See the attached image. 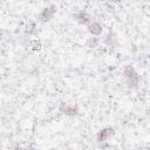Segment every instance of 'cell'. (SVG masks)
<instances>
[{
	"label": "cell",
	"mask_w": 150,
	"mask_h": 150,
	"mask_svg": "<svg viewBox=\"0 0 150 150\" xmlns=\"http://www.w3.org/2000/svg\"><path fill=\"white\" fill-rule=\"evenodd\" d=\"M73 18H74V20L77 22V23H80V25H88V23H90L91 21H93V18H91V15L87 12V11H84V9H81V11H77L76 13H74V15H73Z\"/></svg>",
	"instance_id": "obj_5"
},
{
	"label": "cell",
	"mask_w": 150,
	"mask_h": 150,
	"mask_svg": "<svg viewBox=\"0 0 150 150\" xmlns=\"http://www.w3.org/2000/svg\"><path fill=\"white\" fill-rule=\"evenodd\" d=\"M87 28H88V32L93 35V36H100L101 34H102V32H103V27L101 26V23L100 22H97V21H91L90 23H88L87 25Z\"/></svg>",
	"instance_id": "obj_6"
},
{
	"label": "cell",
	"mask_w": 150,
	"mask_h": 150,
	"mask_svg": "<svg viewBox=\"0 0 150 150\" xmlns=\"http://www.w3.org/2000/svg\"><path fill=\"white\" fill-rule=\"evenodd\" d=\"M59 111L66 116H76L79 115L80 112V109H79V105L74 102H64L62 101L59 105Z\"/></svg>",
	"instance_id": "obj_3"
},
{
	"label": "cell",
	"mask_w": 150,
	"mask_h": 150,
	"mask_svg": "<svg viewBox=\"0 0 150 150\" xmlns=\"http://www.w3.org/2000/svg\"><path fill=\"white\" fill-rule=\"evenodd\" d=\"M12 150H25V149H23V148H21L20 145H15V146H14Z\"/></svg>",
	"instance_id": "obj_10"
},
{
	"label": "cell",
	"mask_w": 150,
	"mask_h": 150,
	"mask_svg": "<svg viewBox=\"0 0 150 150\" xmlns=\"http://www.w3.org/2000/svg\"><path fill=\"white\" fill-rule=\"evenodd\" d=\"M57 12V8L55 5H50V6H47L45 8L41 9V12L39 13L38 15V21L41 22V23H46V22H49L54 19L55 14Z\"/></svg>",
	"instance_id": "obj_2"
},
{
	"label": "cell",
	"mask_w": 150,
	"mask_h": 150,
	"mask_svg": "<svg viewBox=\"0 0 150 150\" xmlns=\"http://www.w3.org/2000/svg\"><path fill=\"white\" fill-rule=\"evenodd\" d=\"M25 150H39L38 148H33V146H29V148H27V149H25Z\"/></svg>",
	"instance_id": "obj_11"
},
{
	"label": "cell",
	"mask_w": 150,
	"mask_h": 150,
	"mask_svg": "<svg viewBox=\"0 0 150 150\" xmlns=\"http://www.w3.org/2000/svg\"><path fill=\"white\" fill-rule=\"evenodd\" d=\"M123 75H124L125 83H127V86H128L129 89L136 90L139 87L141 77H139L138 73L135 70V68L131 64L124 66V68H123Z\"/></svg>",
	"instance_id": "obj_1"
},
{
	"label": "cell",
	"mask_w": 150,
	"mask_h": 150,
	"mask_svg": "<svg viewBox=\"0 0 150 150\" xmlns=\"http://www.w3.org/2000/svg\"><path fill=\"white\" fill-rule=\"evenodd\" d=\"M25 33H26L27 35H33V34H35V33H36V25H35V22L29 21V22L26 25V27H25Z\"/></svg>",
	"instance_id": "obj_7"
},
{
	"label": "cell",
	"mask_w": 150,
	"mask_h": 150,
	"mask_svg": "<svg viewBox=\"0 0 150 150\" xmlns=\"http://www.w3.org/2000/svg\"><path fill=\"white\" fill-rule=\"evenodd\" d=\"M98 43H100V40H98V38H96V36H91V38H89L88 40H87V47H89V48H96V47H98Z\"/></svg>",
	"instance_id": "obj_9"
},
{
	"label": "cell",
	"mask_w": 150,
	"mask_h": 150,
	"mask_svg": "<svg viewBox=\"0 0 150 150\" xmlns=\"http://www.w3.org/2000/svg\"><path fill=\"white\" fill-rule=\"evenodd\" d=\"M115 136V129L112 127H104L100 129L96 134V142L97 143H105Z\"/></svg>",
	"instance_id": "obj_4"
},
{
	"label": "cell",
	"mask_w": 150,
	"mask_h": 150,
	"mask_svg": "<svg viewBox=\"0 0 150 150\" xmlns=\"http://www.w3.org/2000/svg\"><path fill=\"white\" fill-rule=\"evenodd\" d=\"M29 48L33 52H40L41 48H42V45H41V42L38 39H33V40L29 41Z\"/></svg>",
	"instance_id": "obj_8"
}]
</instances>
